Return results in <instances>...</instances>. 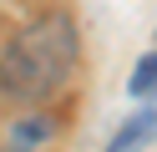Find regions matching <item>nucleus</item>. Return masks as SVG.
I'll return each mask as SVG.
<instances>
[{
  "label": "nucleus",
  "mask_w": 157,
  "mask_h": 152,
  "mask_svg": "<svg viewBox=\"0 0 157 152\" xmlns=\"http://www.w3.org/2000/svg\"><path fill=\"white\" fill-rule=\"evenodd\" d=\"M127 91H132L137 101L157 91V56H142V61H137V71H132V81H127Z\"/></svg>",
  "instance_id": "obj_3"
},
{
  "label": "nucleus",
  "mask_w": 157,
  "mask_h": 152,
  "mask_svg": "<svg viewBox=\"0 0 157 152\" xmlns=\"http://www.w3.org/2000/svg\"><path fill=\"white\" fill-rule=\"evenodd\" d=\"M76 56H81V41H76L71 15H41L5 46V56H0V91L10 101H21V107H36V101L56 96L71 81Z\"/></svg>",
  "instance_id": "obj_1"
},
{
  "label": "nucleus",
  "mask_w": 157,
  "mask_h": 152,
  "mask_svg": "<svg viewBox=\"0 0 157 152\" xmlns=\"http://www.w3.org/2000/svg\"><path fill=\"white\" fill-rule=\"evenodd\" d=\"M152 137H157V107H142L137 117H127V127L112 137V147H106V152H142Z\"/></svg>",
  "instance_id": "obj_2"
}]
</instances>
